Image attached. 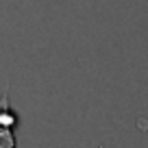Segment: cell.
I'll return each mask as SVG.
<instances>
[{"label":"cell","mask_w":148,"mask_h":148,"mask_svg":"<svg viewBox=\"0 0 148 148\" xmlns=\"http://www.w3.org/2000/svg\"><path fill=\"white\" fill-rule=\"evenodd\" d=\"M18 124V116L7 105V96H0V131H13Z\"/></svg>","instance_id":"obj_1"},{"label":"cell","mask_w":148,"mask_h":148,"mask_svg":"<svg viewBox=\"0 0 148 148\" xmlns=\"http://www.w3.org/2000/svg\"><path fill=\"white\" fill-rule=\"evenodd\" d=\"M0 148H15L13 131H0Z\"/></svg>","instance_id":"obj_2"}]
</instances>
